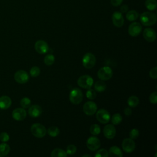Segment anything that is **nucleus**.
Returning a JSON list of instances; mask_svg holds the SVG:
<instances>
[{
    "label": "nucleus",
    "mask_w": 157,
    "mask_h": 157,
    "mask_svg": "<svg viewBox=\"0 0 157 157\" xmlns=\"http://www.w3.org/2000/svg\"><path fill=\"white\" fill-rule=\"evenodd\" d=\"M20 103L22 108L23 109L28 108L31 105V100L28 97H24L21 99Z\"/></svg>",
    "instance_id": "31"
},
{
    "label": "nucleus",
    "mask_w": 157,
    "mask_h": 157,
    "mask_svg": "<svg viewBox=\"0 0 157 157\" xmlns=\"http://www.w3.org/2000/svg\"><path fill=\"white\" fill-rule=\"evenodd\" d=\"M29 107L28 114L30 117L33 118H36L42 114V109L39 105H33Z\"/></svg>",
    "instance_id": "18"
},
{
    "label": "nucleus",
    "mask_w": 157,
    "mask_h": 157,
    "mask_svg": "<svg viewBox=\"0 0 157 157\" xmlns=\"http://www.w3.org/2000/svg\"><path fill=\"white\" fill-rule=\"evenodd\" d=\"M142 25L138 22H133L130 24L128 28V33L131 36L136 37L142 32Z\"/></svg>",
    "instance_id": "9"
},
{
    "label": "nucleus",
    "mask_w": 157,
    "mask_h": 157,
    "mask_svg": "<svg viewBox=\"0 0 157 157\" xmlns=\"http://www.w3.org/2000/svg\"><path fill=\"white\" fill-rule=\"evenodd\" d=\"M86 96L87 98L90 99H94L96 97V93L94 90L90 88H88L86 93Z\"/></svg>",
    "instance_id": "33"
},
{
    "label": "nucleus",
    "mask_w": 157,
    "mask_h": 157,
    "mask_svg": "<svg viewBox=\"0 0 157 157\" xmlns=\"http://www.w3.org/2000/svg\"><path fill=\"white\" fill-rule=\"evenodd\" d=\"M67 154L61 148H55L51 153L52 157H66Z\"/></svg>",
    "instance_id": "22"
},
{
    "label": "nucleus",
    "mask_w": 157,
    "mask_h": 157,
    "mask_svg": "<svg viewBox=\"0 0 157 157\" xmlns=\"http://www.w3.org/2000/svg\"><path fill=\"white\" fill-rule=\"evenodd\" d=\"M32 134L37 138H42L47 133L45 127L40 123H34L31 127Z\"/></svg>",
    "instance_id": "3"
},
{
    "label": "nucleus",
    "mask_w": 157,
    "mask_h": 157,
    "mask_svg": "<svg viewBox=\"0 0 157 157\" xmlns=\"http://www.w3.org/2000/svg\"><path fill=\"white\" fill-rule=\"evenodd\" d=\"M109 156V153L108 151L104 149V148H102L99 150L95 154L94 156L95 157H107Z\"/></svg>",
    "instance_id": "34"
},
{
    "label": "nucleus",
    "mask_w": 157,
    "mask_h": 157,
    "mask_svg": "<svg viewBox=\"0 0 157 157\" xmlns=\"http://www.w3.org/2000/svg\"><path fill=\"white\" fill-rule=\"evenodd\" d=\"M156 15L151 12H144L140 16L141 23L147 26L153 25L156 22Z\"/></svg>",
    "instance_id": "1"
},
{
    "label": "nucleus",
    "mask_w": 157,
    "mask_h": 157,
    "mask_svg": "<svg viewBox=\"0 0 157 157\" xmlns=\"http://www.w3.org/2000/svg\"><path fill=\"white\" fill-rule=\"evenodd\" d=\"M123 2V0H110L111 4L113 6H118Z\"/></svg>",
    "instance_id": "40"
},
{
    "label": "nucleus",
    "mask_w": 157,
    "mask_h": 157,
    "mask_svg": "<svg viewBox=\"0 0 157 157\" xmlns=\"http://www.w3.org/2000/svg\"><path fill=\"white\" fill-rule=\"evenodd\" d=\"M121 146L123 150L126 153H131L132 152L136 147V144L133 139L131 138H126L124 139L121 144Z\"/></svg>",
    "instance_id": "12"
},
{
    "label": "nucleus",
    "mask_w": 157,
    "mask_h": 157,
    "mask_svg": "<svg viewBox=\"0 0 157 157\" xmlns=\"http://www.w3.org/2000/svg\"><path fill=\"white\" fill-rule=\"evenodd\" d=\"M113 75V71L109 66H103L98 71V77L103 81L109 80Z\"/></svg>",
    "instance_id": "6"
},
{
    "label": "nucleus",
    "mask_w": 157,
    "mask_h": 157,
    "mask_svg": "<svg viewBox=\"0 0 157 157\" xmlns=\"http://www.w3.org/2000/svg\"><path fill=\"white\" fill-rule=\"evenodd\" d=\"M96 117L97 120L102 124L107 123L110 119L109 112L104 109H101L96 111Z\"/></svg>",
    "instance_id": "7"
},
{
    "label": "nucleus",
    "mask_w": 157,
    "mask_h": 157,
    "mask_svg": "<svg viewBox=\"0 0 157 157\" xmlns=\"http://www.w3.org/2000/svg\"><path fill=\"white\" fill-rule=\"evenodd\" d=\"M143 36L145 40L149 42H151L155 40L156 38V34L155 30L150 28H145L143 32Z\"/></svg>",
    "instance_id": "17"
},
{
    "label": "nucleus",
    "mask_w": 157,
    "mask_h": 157,
    "mask_svg": "<svg viewBox=\"0 0 157 157\" xmlns=\"http://www.w3.org/2000/svg\"><path fill=\"white\" fill-rule=\"evenodd\" d=\"M94 90L98 92H102L106 89V84L103 80H99L94 83Z\"/></svg>",
    "instance_id": "23"
},
{
    "label": "nucleus",
    "mask_w": 157,
    "mask_h": 157,
    "mask_svg": "<svg viewBox=\"0 0 157 157\" xmlns=\"http://www.w3.org/2000/svg\"><path fill=\"white\" fill-rule=\"evenodd\" d=\"M77 151V147L74 145H69L66 148V153L67 155H74Z\"/></svg>",
    "instance_id": "35"
},
{
    "label": "nucleus",
    "mask_w": 157,
    "mask_h": 157,
    "mask_svg": "<svg viewBox=\"0 0 157 157\" xmlns=\"http://www.w3.org/2000/svg\"><path fill=\"white\" fill-rule=\"evenodd\" d=\"M149 100L151 104H156L157 103V93L156 91H154L149 96Z\"/></svg>",
    "instance_id": "37"
},
{
    "label": "nucleus",
    "mask_w": 157,
    "mask_h": 157,
    "mask_svg": "<svg viewBox=\"0 0 157 157\" xmlns=\"http://www.w3.org/2000/svg\"><path fill=\"white\" fill-rule=\"evenodd\" d=\"M83 99V93L80 89L78 88H73L69 94V100L73 104H79Z\"/></svg>",
    "instance_id": "2"
},
{
    "label": "nucleus",
    "mask_w": 157,
    "mask_h": 157,
    "mask_svg": "<svg viewBox=\"0 0 157 157\" xmlns=\"http://www.w3.org/2000/svg\"><path fill=\"white\" fill-rule=\"evenodd\" d=\"M10 146L6 142L0 144V157H4L7 155L10 151Z\"/></svg>",
    "instance_id": "21"
},
{
    "label": "nucleus",
    "mask_w": 157,
    "mask_h": 157,
    "mask_svg": "<svg viewBox=\"0 0 157 157\" xmlns=\"http://www.w3.org/2000/svg\"><path fill=\"white\" fill-rule=\"evenodd\" d=\"M86 146L89 150L95 151L100 147L101 142L98 137L95 136H91L86 140Z\"/></svg>",
    "instance_id": "11"
},
{
    "label": "nucleus",
    "mask_w": 157,
    "mask_h": 157,
    "mask_svg": "<svg viewBox=\"0 0 157 157\" xmlns=\"http://www.w3.org/2000/svg\"><path fill=\"white\" fill-rule=\"evenodd\" d=\"M83 157H85V156H88V157H91V155H82Z\"/></svg>",
    "instance_id": "43"
},
{
    "label": "nucleus",
    "mask_w": 157,
    "mask_h": 157,
    "mask_svg": "<svg viewBox=\"0 0 157 157\" xmlns=\"http://www.w3.org/2000/svg\"><path fill=\"white\" fill-rule=\"evenodd\" d=\"M109 155L111 157H122L123 153L121 149L117 146H112L109 149Z\"/></svg>",
    "instance_id": "20"
},
{
    "label": "nucleus",
    "mask_w": 157,
    "mask_h": 157,
    "mask_svg": "<svg viewBox=\"0 0 157 157\" xmlns=\"http://www.w3.org/2000/svg\"><path fill=\"white\" fill-rule=\"evenodd\" d=\"M124 113L127 115V116H129V115H131L132 114V110L131 108L129 107H126L124 110Z\"/></svg>",
    "instance_id": "42"
},
{
    "label": "nucleus",
    "mask_w": 157,
    "mask_h": 157,
    "mask_svg": "<svg viewBox=\"0 0 157 157\" xmlns=\"http://www.w3.org/2000/svg\"><path fill=\"white\" fill-rule=\"evenodd\" d=\"M12 116L17 121L23 120L26 117V111L23 108H17L12 112Z\"/></svg>",
    "instance_id": "16"
},
{
    "label": "nucleus",
    "mask_w": 157,
    "mask_h": 157,
    "mask_svg": "<svg viewBox=\"0 0 157 157\" xmlns=\"http://www.w3.org/2000/svg\"><path fill=\"white\" fill-rule=\"evenodd\" d=\"M90 133L93 136H97L101 132L100 126L97 124H93L90 126Z\"/></svg>",
    "instance_id": "29"
},
{
    "label": "nucleus",
    "mask_w": 157,
    "mask_h": 157,
    "mask_svg": "<svg viewBox=\"0 0 157 157\" xmlns=\"http://www.w3.org/2000/svg\"><path fill=\"white\" fill-rule=\"evenodd\" d=\"M112 23L117 28L121 27L124 24V18L122 13L120 12H115L112 16Z\"/></svg>",
    "instance_id": "14"
},
{
    "label": "nucleus",
    "mask_w": 157,
    "mask_h": 157,
    "mask_svg": "<svg viewBox=\"0 0 157 157\" xmlns=\"http://www.w3.org/2000/svg\"><path fill=\"white\" fill-rule=\"evenodd\" d=\"M44 62L46 65L51 66L55 62V56L52 54H48L45 56Z\"/></svg>",
    "instance_id": "30"
},
{
    "label": "nucleus",
    "mask_w": 157,
    "mask_h": 157,
    "mask_svg": "<svg viewBox=\"0 0 157 157\" xmlns=\"http://www.w3.org/2000/svg\"><path fill=\"white\" fill-rule=\"evenodd\" d=\"M138 17H139V13L136 10H134L128 11L126 15V19L130 21H132L137 20Z\"/></svg>",
    "instance_id": "24"
},
{
    "label": "nucleus",
    "mask_w": 157,
    "mask_h": 157,
    "mask_svg": "<svg viewBox=\"0 0 157 157\" xmlns=\"http://www.w3.org/2000/svg\"><path fill=\"white\" fill-rule=\"evenodd\" d=\"M9 140V135L6 132H2L0 134V140L2 142H6Z\"/></svg>",
    "instance_id": "38"
},
{
    "label": "nucleus",
    "mask_w": 157,
    "mask_h": 157,
    "mask_svg": "<svg viewBox=\"0 0 157 157\" xmlns=\"http://www.w3.org/2000/svg\"><path fill=\"white\" fill-rule=\"evenodd\" d=\"M123 118L121 114L119 113H116L113 115L111 118V122L113 125H118L122 121Z\"/></svg>",
    "instance_id": "26"
},
{
    "label": "nucleus",
    "mask_w": 157,
    "mask_h": 157,
    "mask_svg": "<svg viewBox=\"0 0 157 157\" xmlns=\"http://www.w3.org/2000/svg\"><path fill=\"white\" fill-rule=\"evenodd\" d=\"M77 84L83 88H90L93 84V79L88 75H83L80 76L77 80Z\"/></svg>",
    "instance_id": "5"
},
{
    "label": "nucleus",
    "mask_w": 157,
    "mask_h": 157,
    "mask_svg": "<svg viewBox=\"0 0 157 157\" xmlns=\"http://www.w3.org/2000/svg\"><path fill=\"white\" fill-rule=\"evenodd\" d=\"M145 4L146 8L151 11L155 10L157 7V2L156 0H146Z\"/></svg>",
    "instance_id": "27"
},
{
    "label": "nucleus",
    "mask_w": 157,
    "mask_h": 157,
    "mask_svg": "<svg viewBox=\"0 0 157 157\" xmlns=\"http://www.w3.org/2000/svg\"><path fill=\"white\" fill-rule=\"evenodd\" d=\"M34 48L36 51L39 54H45L49 50L47 43L43 40H37L34 44Z\"/></svg>",
    "instance_id": "13"
},
{
    "label": "nucleus",
    "mask_w": 157,
    "mask_h": 157,
    "mask_svg": "<svg viewBox=\"0 0 157 157\" xmlns=\"http://www.w3.org/2000/svg\"><path fill=\"white\" fill-rule=\"evenodd\" d=\"M12 104V100L7 96H2L0 97V109L6 110L9 109Z\"/></svg>",
    "instance_id": "19"
},
{
    "label": "nucleus",
    "mask_w": 157,
    "mask_h": 157,
    "mask_svg": "<svg viewBox=\"0 0 157 157\" xmlns=\"http://www.w3.org/2000/svg\"><path fill=\"white\" fill-rule=\"evenodd\" d=\"M96 57L91 53H86L82 58V64L86 69H91L96 64Z\"/></svg>",
    "instance_id": "4"
},
{
    "label": "nucleus",
    "mask_w": 157,
    "mask_h": 157,
    "mask_svg": "<svg viewBox=\"0 0 157 157\" xmlns=\"http://www.w3.org/2000/svg\"><path fill=\"white\" fill-rule=\"evenodd\" d=\"M128 9H129L128 6L126 4H124L120 7V12L121 13H126L128 12Z\"/></svg>",
    "instance_id": "41"
},
{
    "label": "nucleus",
    "mask_w": 157,
    "mask_h": 157,
    "mask_svg": "<svg viewBox=\"0 0 157 157\" xmlns=\"http://www.w3.org/2000/svg\"><path fill=\"white\" fill-rule=\"evenodd\" d=\"M97 109L96 104L93 101H88L85 102L83 106V112L88 116L94 115L96 112Z\"/></svg>",
    "instance_id": "8"
},
{
    "label": "nucleus",
    "mask_w": 157,
    "mask_h": 157,
    "mask_svg": "<svg viewBox=\"0 0 157 157\" xmlns=\"http://www.w3.org/2000/svg\"><path fill=\"white\" fill-rule=\"evenodd\" d=\"M14 78L17 83L24 84L28 81L29 75L25 71L19 70L14 74Z\"/></svg>",
    "instance_id": "10"
},
{
    "label": "nucleus",
    "mask_w": 157,
    "mask_h": 157,
    "mask_svg": "<svg viewBox=\"0 0 157 157\" xmlns=\"http://www.w3.org/2000/svg\"><path fill=\"white\" fill-rule=\"evenodd\" d=\"M103 133L104 136L109 139L114 138L116 134V129L113 124H108L104 128Z\"/></svg>",
    "instance_id": "15"
},
{
    "label": "nucleus",
    "mask_w": 157,
    "mask_h": 157,
    "mask_svg": "<svg viewBox=\"0 0 157 157\" xmlns=\"http://www.w3.org/2000/svg\"><path fill=\"white\" fill-rule=\"evenodd\" d=\"M139 131L136 128H134L131 129V131L129 132V137L131 139L133 140L137 139L139 137Z\"/></svg>",
    "instance_id": "36"
},
{
    "label": "nucleus",
    "mask_w": 157,
    "mask_h": 157,
    "mask_svg": "<svg viewBox=\"0 0 157 157\" xmlns=\"http://www.w3.org/2000/svg\"><path fill=\"white\" fill-rule=\"evenodd\" d=\"M128 104L131 107H136L139 103V98L136 96H130L127 101Z\"/></svg>",
    "instance_id": "25"
},
{
    "label": "nucleus",
    "mask_w": 157,
    "mask_h": 157,
    "mask_svg": "<svg viewBox=\"0 0 157 157\" xmlns=\"http://www.w3.org/2000/svg\"><path fill=\"white\" fill-rule=\"evenodd\" d=\"M47 134L53 137H56L59 134V129L56 126H51L47 131Z\"/></svg>",
    "instance_id": "28"
},
{
    "label": "nucleus",
    "mask_w": 157,
    "mask_h": 157,
    "mask_svg": "<svg viewBox=\"0 0 157 157\" xmlns=\"http://www.w3.org/2000/svg\"><path fill=\"white\" fill-rule=\"evenodd\" d=\"M40 73V68L37 66H33L31 68L29 71V74L30 75L33 77H36L38 75H39Z\"/></svg>",
    "instance_id": "32"
},
{
    "label": "nucleus",
    "mask_w": 157,
    "mask_h": 157,
    "mask_svg": "<svg viewBox=\"0 0 157 157\" xmlns=\"http://www.w3.org/2000/svg\"><path fill=\"white\" fill-rule=\"evenodd\" d=\"M149 75L151 78L156 79V78H157V67H154L150 71Z\"/></svg>",
    "instance_id": "39"
}]
</instances>
